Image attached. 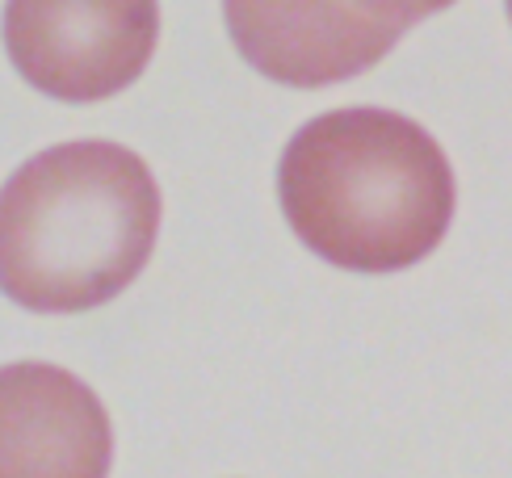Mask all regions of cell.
<instances>
[{
  "mask_svg": "<svg viewBox=\"0 0 512 478\" xmlns=\"http://www.w3.org/2000/svg\"><path fill=\"white\" fill-rule=\"evenodd\" d=\"M277 198L298 244L349 273H399L433 256L458 185L441 143L408 114L349 105L286 143Z\"/></svg>",
  "mask_w": 512,
  "mask_h": 478,
  "instance_id": "obj_1",
  "label": "cell"
},
{
  "mask_svg": "<svg viewBox=\"0 0 512 478\" xmlns=\"http://www.w3.org/2000/svg\"><path fill=\"white\" fill-rule=\"evenodd\" d=\"M156 235L143 156L110 139L47 147L0 189V294L34 315L105 307L147 269Z\"/></svg>",
  "mask_w": 512,
  "mask_h": 478,
  "instance_id": "obj_2",
  "label": "cell"
},
{
  "mask_svg": "<svg viewBox=\"0 0 512 478\" xmlns=\"http://www.w3.org/2000/svg\"><path fill=\"white\" fill-rule=\"evenodd\" d=\"M160 9L147 0H13L5 51L30 89L68 105L105 101L147 72Z\"/></svg>",
  "mask_w": 512,
  "mask_h": 478,
  "instance_id": "obj_3",
  "label": "cell"
},
{
  "mask_svg": "<svg viewBox=\"0 0 512 478\" xmlns=\"http://www.w3.org/2000/svg\"><path fill=\"white\" fill-rule=\"evenodd\" d=\"M445 5H273V0H231L223 5L231 42L261 76L290 89H324L353 80L387 55L420 17Z\"/></svg>",
  "mask_w": 512,
  "mask_h": 478,
  "instance_id": "obj_4",
  "label": "cell"
},
{
  "mask_svg": "<svg viewBox=\"0 0 512 478\" xmlns=\"http://www.w3.org/2000/svg\"><path fill=\"white\" fill-rule=\"evenodd\" d=\"M114 424L89 382L47 361L0 365V478H110Z\"/></svg>",
  "mask_w": 512,
  "mask_h": 478,
  "instance_id": "obj_5",
  "label": "cell"
},
{
  "mask_svg": "<svg viewBox=\"0 0 512 478\" xmlns=\"http://www.w3.org/2000/svg\"><path fill=\"white\" fill-rule=\"evenodd\" d=\"M508 17H512V5H508Z\"/></svg>",
  "mask_w": 512,
  "mask_h": 478,
  "instance_id": "obj_6",
  "label": "cell"
}]
</instances>
